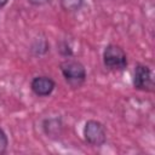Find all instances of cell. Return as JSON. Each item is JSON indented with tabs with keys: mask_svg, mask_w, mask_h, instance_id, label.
I'll list each match as a JSON object with an SVG mask.
<instances>
[{
	"mask_svg": "<svg viewBox=\"0 0 155 155\" xmlns=\"http://www.w3.org/2000/svg\"><path fill=\"white\" fill-rule=\"evenodd\" d=\"M31 5H34V6H42V5H45V4H47L50 0H28Z\"/></svg>",
	"mask_w": 155,
	"mask_h": 155,
	"instance_id": "11",
	"label": "cell"
},
{
	"mask_svg": "<svg viewBox=\"0 0 155 155\" xmlns=\"http://www.w3.org/2000/svg\"><path fill=\"white\" fill-rule=\"evenodd\" d=\"M84 5V0H61V7L65 12H76Z\"/></svg>",
	"mask_w": 155,
	"mask_h": 155,
	"instance_id": "7",
	"label": "cell"
},
{
	"mask_svg": "<svg viewBox=\"0 0 155 155\" xmlns=\"http://www.w3.org/2000/svg\"><path fill=\"white\" fill-rule=\"evenodd\" d=\"M58 52L63 56V57H71L73 56V51H71V48H70V46L65 42V41H62V42H59L58 44Z\"/></svg>",
	"mask_w": 155,
	"mask_h": 155,
	"instance_id": "9",
	"label": "cell"
},
{
	"mask_svg": "<svg viewBox=\"0 0 155 155\" xmlns=\"http://www.w3.org/2000/svg\"><path fill=\"white\" fill-rule=\"evenodd\" d=\"M133 86L136 90L144 91V92H153L154 91V79L151 69L142 63H138L134 68L133 74Z\"/></svg>",
	"mask_w": 155,
	"mask_h": 155,
	"instance_id": "4",
	"label": "cell"
},
{
	"mask_svg": "<svg viewBox=\"0 0 155 155\" xmlns=\"http://www.w3.org/2000/svg\"><path fill=\"white\" fill-rule=\"evenodd\" d=\"M7 2H8V0H0V8L4 7V6H6Z\"/></svg>",
	"mask_w": 155,
	"mask_h": 155,
	"instance_id": "12",
	"label": "cell"
},
{
	"mask_svg": "<svg viewBox=\"0 0 155 155\" xmlns=\"http://www.w3.org/2000/svg\"><path fill=\"white\" fill-rule=\"evenodd\" d=\"M61 73L65 80V82L71 88H79L81 87L87 78L86 69L84 64L76 59L67 58L59 64Z\"/></svg>",
	"mask_w": 155,
	"mask_h": 155,
	"instance_id": "1",
	"label": "cell"
},
{
	"mask_svg": "<svg viewBox=\"0 0 155 155\" xmlns=\"http://www.w3.org/2000/svg\"><path fill=\"white\" fill-rule=\"evenodd\" d=\"M103 64L110 70H124L127 67L126 52L119 45H107L103 51Z\"/></svg>",
	"mask_w": 155,
	"mask_h": 155,
	"instance_id": "2",
	"label": "cell"
},
{
	"mask_svg": "<svg viewBox=\"0 0 155 155\" xmlns=\"http://www.w3.org/2000/svg\"><path fill=\"white\" fill-rule=\"evenodd\" d=\"M7 147H8V139H7V136H6L5 131L0 127V155H2V154L6 153Z\"/></svg>",
	"mask_w": 155,
	"mask_h": 155,
	"instance_id": "10",
	"label": "cell"
},
{
	"mask_svg": "<svg viewBox=\"0 0 155 155\" xmlns=\"http://www.w3.org/2000/svg\"><path fill=\"white\" fill-rule=\"evenodd\" d=\"M30 88L33 93L38 97H48L56 88V82L50 76L40 75L33 78L30 82Z\"/></svg>",
	"mask_w": 155,
	"mask_h": 155,
	"instance_id": "5",
	"label": "cell"
},
{
	"mask_svg": "<svg viewBox=\"0 0 155 155\" xmlns=\"http://www.w3.org/2000/svg\"><path fill=\"white\" fill-rule=\"evenodd\" d=\"M42 128L45 131V133L47 134V137H59V134L62 133V120L59 117H51V119H46L42 122Z\"/></svg>",
	"mask_w": 155,
	"mask_h": 155,
	"instance_id": "6",
	"label": "cell"
},
{
	"mask_svg": "<svg viewBox=\"0 0 155 155\" xmlns=\"http://www.w3.org/2000/svg\"><path fill=\"white\" fill-rule=\"evenodd\" d=\"M84 138L92 147H102L107 142L104 126L97 120H88L84 126Z\"/></svg>",
	"mask_w": 155,
	"mask_h": 155,
	"instance_id": "3",
	"label": "cell"
},
{
	"mask_svg": "<svg viewBox=\"0 0 155 155\" xmlns=\"http://www.w3.org/2000/svg\"><path fill=\"white\" fill-rule=\"evenodd\" d=\"M50 50V45L47 44L46 39H39L34 42L33 47H31V51L35 53V54H45L47 51Z\"/></svg>",
	"mask_w": 155,
	"mask_h": 155,
	"instance_id": "8",
	"label": "cell"
}]
</instances>
